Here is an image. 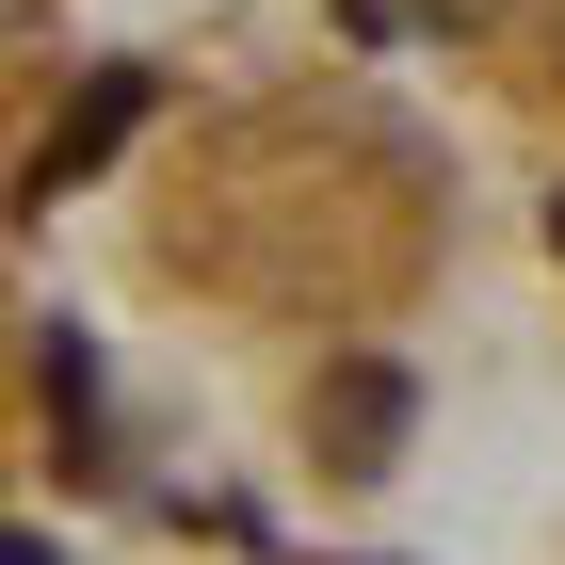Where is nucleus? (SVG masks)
<instances>
[{
  "instance_id": "2",
  "label": "nucleus",
  "mask_w": 565,
  "mask_h": 565,
  "mask_svg": "<svg viewBox=\"0 0 565 565\" xmlns=\"http://www.w3.org/2000/svg\"><path fill=\"white\" fill-rule=\"evenodd\" d=\"M533 565H565V533H550V550H533Z\"/></svg>"
},
{
  "instance_id": "1",
  "label": "nucleus",
  "mask_w": 565,
  "mask_h": 565,
  "mask_svg": "<svg viewBox=\"0 0 565 565\" xmlns=\"http://www.w3.org/2000/svg\"><path fill=\"white\" fill-rule=\"evenodd\" d=\"M307 33L388 65L436 130L518 194L533 259L565 275V0H291Z\"/></svg>"
}]
</instances>
